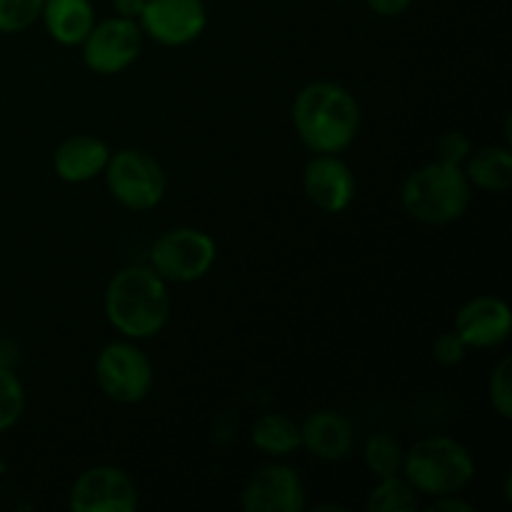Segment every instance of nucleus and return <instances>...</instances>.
Instances as JSON below:
<instances>
[{
  "instance_id": "obj_27",
  "label": "nucleus",
  "mask_w": 512,
  "mask_h": 512,
  "mask_svg": "<svg viewBox=\"0 0 512 512\" xmlns=\"http://www.w3.org/2000/svg\"><path fill=\"white\" fill-rule=\"evenodd\" d=\"M430 510H445V512H473V505L468 500H460L458 493L453 495H438L430 503Z\"/></svg>"
},
{
  "instance_id": "obj_23",
  "label": "nucleus",
  "mask_w": 512,
  "mask_h": 512,
  "mask_svg": "<svg viewBox=\"0 0 512 512\" xmlns=\"http://www.w3.org/2000/svg\"><path fill=\"white\" fill-rule=\"evenodd\" d=\"M488 398L495 413L503 420L512 418V360L503 358L493 368L488 380Z\"/></svg>"
},
{
  "instance_id": "obj_29",
  "label": "nucleus",
  "mask_w": 512,
  "mask_h": 512,
  "mask_svg": "<svg viewBox=\"0 0 512 512\" xmlns=\"http://www.w3.org/2000/svg\"><path fill=\"white\" fill-rule=\"evenodd\" d=\"M333 3H343V0H333Z\"/></svg>"
},
{
  "instance_id": "obj_5",
  "label": "nucleus",
  "mask_w": 512,
  "mask_h": 512,
  "mask_svg": "<svg viewBox=\"0 0 512 512\" xmlns=\"http://www.w3.org/2000/svg\"><path fill=\"white\" fill-rule=\"evenodd\" d=\"M103 175L113 198L135 213L158 208L168 193V175L163 165L143 150L123 148L110 153Z\"/></svg>"
},
{
  "instance_id": "obj_11",
  "label": "nucleus",
  "mask_w": 512,
  "mask_h": 512,
  "mask_svg": "<svg viewBox=\"0 0 512 512\" xmlns=\"http://www.w3.org/2000/svg\"><path fill=\"white\" fill-rule=\"evenodd\" d=\"M240 505L245 512H303L305 485L288 465H265L245 483Z\"/></svg>"
},
{
  "instance_id": "obj_14",
  "label": "nucleus",
  "mask_w": 512,
  "mask_h": 512,
  "mask_svg": "<svg viewBox=\"0 0 512 512\" xmlns=\"http://www.w3.org/2000/svg\"><path fill=\"white\" fill-rule=\"evenodd\" d=\"M353 443V425L343 413H335V410H318L300 425V448H305L318 460L338 463L348 458Z\"/></svg>"
},
{
  "instance_id": "obj_1",
  "label": "nucleus",
  "mask_w": 512,
  "mask_h": 512,
  "mask_svg": "<svg viewBox=\"0 0 512 512\" xmlns=\"http://www.w3.org/2000/svg\"><path fill=\"white\" fill-rule=\"evenodd\" d=\"M293 125L315 155H338L360 130V105L348 88L330 80L310 83L295 95Z\"/></svg>"
},
{
  "instance_id": "obj_19",
  "label": "nucleus",
  "mask_w": 512,
  "mask_h": 512,
  "mask_svg": "<svg viewBox=\"0 0 512 512\" xmlns=\"http://www.w3.org/2000/svg\"><path fill=\"white\" fill-rule=\"evenodd\" d=\"M363 460L373 478H393V475H403L405 450L390 433H373L365 440Z\"/></svg>"
},
{
  "instance_id": "obj_4",
  "label": "nucleus",
  "mask_w": 512,
  "mask_h": 512,
  "mask_svg": "<svg viewBox=\"0 0 512 512\" xmlns=\"http://www.w3.org/2000/svg\"><path fill=\"white\" fill-rule=\"evenodd\" d=\"M403 478L418 495L438 498L468 488L475 478V460L460 440L430 435L405 450Z\"/></svg>"
},
{
  "instance_id": "obj_15",
  "label": "nucleus",
  "mask_w": 512,
  "mask_h": 512,
  "mask_svg": "<svg viewBox=\"0 0 512 512\" xmlns=\"http://www.w3.org/2000/svg\"><path fill=\"white\" fill-rule=\"evenodd\" d=\"M110 160V148L95 135H73L53 153V170L65 183H88L103 175Z\"/></svg>"
},
{
  "instance_id": "obj_16",
  "label": "nucleus",
  "mask_w": 512,
  "mask_h": 512,
  "mask_svg": "<svg viewBox=\"0 0 512 512\" xmlns=\"http://www.w3.org/2000/svg\"><path fill=\"white\" fill-rule=\"evenodd\" d=\"M45 30L60 45H80L95 25V10L90 0H45Z\"/></svg>"
},
{
  "instance_id": "obj_2",
  "label": "nucleus",
  "mask_w": 512,
  "mask_h": 512,
  "mask_svg": "<svg viewBox=\"0 0 512 512\" xmlns=\"http://www.w3.org/2000/svg\"><path fill=\"white\" fill-rule=\"evenodd\" d=\"M103 308L108 323L120 335L128 340H145L155 338L168 325L173 300L168 283L153 268L130 265L110 278Z\"/></svg>"
},
{
  "instance_id": "obj_20",
  "label": "nucleus",
  "mask_w": 512,
  "mask_h": 512,
  "mask_svg": "<svg viewBox=\"0 0 512 512\" xmlns=\"http://www.w3.org/2000/svg\"><path fill=\"white\" fill-rule=\"evenodd\" d=\"M365 508L370 512H413L418 508V493L403 475L378 480L368 495Z\"/></svg>"
},
{
  "instance_id": "obj_12",
  "label": "nucleus",
  "mask_w": 512,
  "mask_h": 512,
  "mask_svg": "<svg viewBox=\"0 0 512 512\" xmlns=\"http://www.w3.org/2000/svg\"><path fill=\"white\" fill-rule=\"evenodd\" d=\"M303 190L323 213H343L355 198V175L338 155H315L303 170Z\"/></svg>"
},
{
  "instance_id": "obj_3",
  "label": "nucleus",
  "mask_w": 512,
  "mask_h": 512,
  "mask_svg": "<svg viewBox=\"0 0 512 512\" xmlns=\"http://www.w3.org/2000/svg\"><path fill=\"white\" fill-rule=\"evenodd\" d=\"M473 185L460 165L435 163L420 165L405 178L400 203L405 213L423 225H450L463 218L470 208Z\"/></svg>"
},
{
  "instance_id": "obj_6",
  "label": "nucleus",
  "mask_w": 512,
  "mask_h": 512,
  "mask_svg": "<svg viewBox=\"0 0 512 512\" xmlns=\"http://www.w3.org/2000/svg\"><path fill=\"white\" fill-rule=\"evenodd\" d=\"M218 245L198 228H175L160 235L150 250V268L165 283H198L213 270Z\"/></svg>"
},
{
  "instance_id": "obj_28",
  "label": "nucleus",
  "mask_w": 512,
  "mask_h": 512,
  "mask_svg": "<svg viewBox=\"0 0 512 512\" xmlns=\"http://www.w3.org/2000/svg\"><path fill=\"white\" fill-rule=\"evenodd\" d=\"M113 8L120 18L138 20L140 13H143V8H145V0H113Z\"/></svg>"
},
{
  "instance_id": "obj_24",
  "label": "nucleus",
  "mask_w": 512,
  "mask_h": 512,
  "mask_svg": "<svg viewBox=\"0 0 512 512\" xmlns=\"http://www.w3.org/2000/svg\"><path fill=\"white\" fill-rule=\"evenodd\" d=\"M468 343L460 338L455 330H448V333H440L433 343V358L438 360L443 368H455L465 360L468 355Z\"/></svg>"
},
{
  "instance_id": "obj_8",
  "label": "nucleus",
  "mask_w": 512,
  "mask_h": 512,
  "mask_svg": "<svg viewBox=\"0 0 512 512\" xmlns=\"http://www.w3.org/2000/svg\"><path fill=\"white\" fill-rule=\"evenodd\" d=\"M80 45H83L85 68L98 75H118L138 60L143 48V30L138 20L115 15L103 23H95Z\"/></svg>"
},
{
  "instance_id": "obj_9",
  "label": "nucleus",
  "mask_w": 512,
  "mask_h": 512,
  "mask_svg": "<svg viewBox=\"0 0 512 512\" xmlns=\"http://www.w3.org/2000/svg\"><path fill=\"white\" fill-rule=\"evenodd\" d=\"M138 508V488L125 470L115 465H95L83 470L70 488L73 512H133Z\"/></svg>"
},
{
  "instance_id": "obj_22",
  "label": "nucleus",
  "mask_w": 512,
  "mask_h": 512,
  "mask_svg": "<svg viewBox=\"0 0 512 512\" xmlns=\"http://www.w3.org/2000/svg\"><path fill=\"white\" fill-rule=\"evenodd\" d=\"M43 3L45 0H0V33L28 30L43 13Z\"/></svg>"
},
{
  "instance_id": "obj_7",
  "label": "nucleus",
  "mask_w": 512,
  "mask_h": 512,
  "mask_svg": "<svg viewBox=\"0 0 512 512\" xmlns=\"http://www.w3.org/2000/svg\"><path fill=\"white\" fill-rule=\"evenodd\" d=\"M95 378L105 398L118 405H135L153 388V365L133 343H108L95 358Z\"/></svg>"
},
{
  "instance_id": "obj_13",
  "label": "nucleus",
  "mask_w": 512,
  "mask_h": 512,
  "mask_svg": "<svg viewBox=\"0 0 512 512\" xmlns=\"http://www.w3.org/2000/svg\"><path fill=\"white\" fill-rule=\"evenodd\" d=\"M453 330L468 343V348H498L510 338V305L495 295L468 300L455 315Z\"/></svg>"
},
{
  "instance_id": "obj_18",
  "label": "nucleus",
  "mask_w": 512,
  "mask_h": 512,
  "mask_svg": "<svg viewBox=\"0 0 512 512\" xmlns=\"http://www.w3.org/2000/svg\"><path fill=\"white\" fill-rule=\"evenodd\" d=\"M250 443L268 458H285L300 448V425L283 413H265L253 423Z\"/></svg>"
},
{
  "instance_id": "obj_17",
  "label": "nucleus",
  "mask_w": 512,
  "mask_h": 512,
  "mask_svg": "<svg viewBox=\"0 0 512 512\" xmlns=\"http://www.w3.org/2000/svg\"><path fill=\"white\" fill-rule=\"evenodd\" d=\"M465 178L485 193H505L512 188V153L508 145H485L465 160Z\"/></svg>"
},
{
  "instance_id": "obj_25",
  "label": "nucleus",
  "mask_w": 512,
  "mask_h": 512,
  "mask_svg": "<svg viewBox=\"0 0 512 512\" xmlns=\"http://www.w3.org/2000/svg\"><path fill=\"white\" fill-rule=\"evenodd\" d=\"M470 153H473V145H470L468 135L460 133V130H448L438 140V160H443V163L460 165L463 168Z\"/></svg>"
},
{
  "instance_id": "obj_10",
  "label": "nucleus",
  "mask_w": 512,
  "mask_h": 512,
  "mask_svg": "<svg viewBox=\"0 0 512 512\" xmlns=\"http://www.w3.org/2000/svg\"><path fill=\"white\" fill-rule=\"evenodd\" d=\"M138 25L155 43L180 48L203 35L208 10L203 0H145Z\"/></svg>"
},
{
  "instance_id": "obj_26",
  "label": "nucleus",
  "mask_w": 512,
  "mask_h": 512,
  "mask_svg": "<svg viewBox=\"0 0 512 512\" xmlns=\"http://www.w3.org/2000/svg\"><path fill=\"white\" fill-rule=\"evenodd\" d=\"M368 8L375 15H383V18H395V15H403L410 8L413 0H365Z\"/></svg>"
},
{
  "instance_id": "obj_21",
  "label": "nucleus",
  "mask_w": 512,
  "mask_h": 512,
  "mask_svg": "<svg viewBox=\"0 0 512 512\" xmlns=\"http://www.w3.org/2000/svg\"><path fill=\"white\" fill-rule=\"evenodd\" d=\"M25 410V388L18 375L0 368V433L13 428Z\"/></svg>"
}]
</instances>
